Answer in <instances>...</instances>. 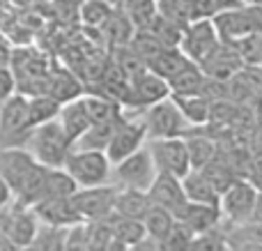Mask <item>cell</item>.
Wrapping results in <instances>:
<instances>
[{
    "mask_svg": "<svg viewBox=\"0 0 262 251\" xmlns=\"http://www.w3.org/2000/svg\"><path fill=\"white\" fill-rule=\"evenodd\" d=\"M104 251H129V247L127 244H122V242H118V240H111L108 247H106Z\"/></svg>",
    "mask_w": 262,
    "mask_h": 251,
    "instance_id": "cell-44",
    "label": "cell"
},
{
    "mask_svg": "<svg viewBox=\"0 0 262 251\" xmlns=\"http://www.w3.org/2000/svg\"><path fill=\"white\" fill-rule=\"evenodd\" d=\"M14 92H16V78L9 72V67L0 65V104H3L5 99H9Z\"/></svg>",
    "mask_w": 262,
    "mask_h": 251,
    "instance_id": "cell-40",
    "label": "cell"
},
{
    "mask_svg": "<svg viewBox=\"0 0 262 251\" xmlns=\"http://www.w3.org/2000/svg\"><path fill=\"white\" fill-rule=\"evenodd\" d=\"M106 221H108V228H111L113 240L127 244V247H134V244L143 242V240L147 238V235H145V228H143V221L127 219V217H118V215H111Z\"/></svg>",
    "mask_w": 262,
    "mask_h": 251,
    "instance_id": "cell-28",
    "label": "cell"
},
{
    "mask_svg": "<svg viewBox=\"0 0 262 251\" xmlns=\"http://www.w3.org/2000/svg\"><path fill=\"white\" fill-rule=\"evenodd\" d=\"M64 235L67 228H53V226H39L35 240L28 251H64Z\"/></svg>",
    "mask_w": 262,
    "mask_h": 251,
    "instance_id": "cell-32",
    "label": "cell"
},
{
    "mask_svg": "<svg viewBox=\"0 0 262 251\" xmlns=\"http://www.w3.org/2000/svg\"><path fill=\"white\" fill-rule=\"evenodd\" d=\"M154 178H157V169H154L152 155L145 145L111 169V184L118 189L147 192L152 187Z\"/></svg>",
    "mask_w": 262,
    "mask_h": 251,
    "instance_id": "cell-4",
    "label": "cell"
},
{
    "mask_svg": "<svg viewBox=\"0 0 262 251\" xmlns=\"http://www.w3.org/2000/svg\"><path fill=\"white\" fill-rule=\"evenodd\" d=\"M69 3H74V5H81V3H83V0H69Z\"/></svg>",
    "mask_w": 262,
    "mask_h": 251,
    "instance_id": "cell-47",
    "label": "cell"
},
{
    "mask_svg": "<svg viewBox=\"0 0 262 251\" xmlns=\"http://www.w3.org/2000/svg\"><path fill=\"white\" fill-rule=\"evenodd\" d=\"M106 5H111L113 9H120V5H122V0H104Z\"/></svg>",
    "mask_w": 262,
    "mask_h": 251,
    "instance_id": "cell-45",
    "label": "cell"
},
{
    "mask_svg": "<svg viewBox=\"0 0 262 251\" xmlns=\"http://www.w3.org/2000/svg\"><path fill=\"white\" fill-rule=\"evenodd\" d=\"M120 9L136 30H147L157 18V0H122Z\"/></svg>",
    "mask_w": 262,
    "mask_h": 251,
    "instance_id": "cell-26",
    "label": "cell"
},
{
    "mask_svg": "<svg viewBox=\"0 0 262 251\" xmlns=\"http://www.w3.org/2000/svg\"><path fill=\"white\" fill-rule=\"evenodd\" d=\"M60 113V104L49 95H37L28 97V129H35L39 124H46L55 120Z\"/></svg>",
    "mask_w": 262,
    "mask_h": 251,
    "instance_id": "cell-27",
    "label": "cell"
},
{
    "mask_svg": "<svg viewBox=\"0 0 262 251\" xmlns=\"http://www.w3.org/2000/svg\"><path fill=\"white\" fill-rule=\"evenodd\" d=\"M32 212L39 219L41 226H53V228H72L76 224H83L78 215L74 212L69 198H41L32 205Z\"/></svg>",
    "mask_w": 262,
    "mask_h": 251,
    "instance_id": "cell-15",
    "label": "cell"
},
{
    "mask_svg": "<svg viewBox=\"0 0 262 251\" xmlns=\"http://www.w3.org/2000/svg\"><path fill=\"white\" fill-rule=\"evenodd\" d=\"M64 251H90L85 224H76V226H72V228H67V235H64Z\"/></svg>",
    "mask_w": 262,
    "mask_h": 251,
    "instance_id": "cell-38",
    "label": "cell"
},
{
    "mask_svg": "<svg viewBox=\"0 0 262 251\" xmlns=\"http://www.w3.org/2000/svg\"><path fill=\"white\" fill-rule=\"evenodd\" d=\"M203 83H205L203 69L198 65L189 62L168 81V90H170L172 97H191V95H200Z\"/></svg>",
    "mask_w": 262,
    "mask_h": 251,
    "instance_id": "cell-22",
    "label": "cell"
},
{
    "mask_svg": "<svg viewBox=\"0 0 262 251\" xmlns=\"http://www.w3.org/2000/svg\"><path fill=\"white\" fill-rule=\"evenodd\" d=\"M145 148H147L149 155H152L157 173L182 180L191 171L189 152H186L184 138L182 136H177V138H157V141H149Z\"/></svg>",
    "mask_w": 262,
    "mask_h": 251,
    "instance_id": "cell-10",
    "label": "cell"
},
{
    "mask_svg": "<svg viewBox=\"0 0 262 251\" xmlns=\"http://www.w3.org/2000/svg\"><path fill=\"white\" fill-rule=\"evenodd\" d=\"M244 14L249 18L251 32L262 37V5H244Z\"/></svg>",
    "mask_w": 262,
    "mask_h": 251,
    "instance_id": "cell-41",
    "label": "cell"
},
{
    "mask_svg": "<svg viewBox=\"0 0 262 251\" xmlns=\"http://www.w3.org/2000/svg\"><path fill=\"white\" fill-rule=\"evenodd\" d=\"M152 207L149 203L147 192H134V189H118L115 196V205H113V215L118 217H127V219L143 221L145 212Z\"/></svg>",
    "mask_w": 262,
    "mask_h": 251,
    "instance_id": "cell-21",
    "label": "cell"
},
{
    "mask_svg": "<svg viewBox=\"0 0 262 251\" xmlns=\"http://www.w3.org/2000/svg\"><path fill=\"white\" fill-rule=\"evenodd\" d=\"M46 169L37 164L26 148H3L0 150V178L7 182L14 201L35 205L41 201Z\"/></svg>",
    "mask_w": 262,
    "mask_h": 251,
    "instance_id": "cell-1",
    "label": "cell"
},
{
    "mask_svg": "<svg viewBox=\"0 0 262 251\" xmlns=\"http://www.w3.org/2000/svg\"><path fill=\"white\" fill-rule=\"evenodd\" d=\"M170 97V90H168V83L163 78L154 76L152 72H140L134 76V81L129 83V92L127 99L131 104H138L140 109H147V106L157 104V101H163Z\"/></svg>",
    "mask_w": 262,
    "mask_h": 251,
    "instance_id": "cell-14",
    "label": "cell"
},
{
    "mask_svg": "<svg viewBox=\"0 0 262 251\" xmlns=\"http://www.w3.org/2000/svg\"><path fill=\"white\" fill-rule=\"evenodd\" d=\"M12 201H14V196H12V192H9L7 182L0 178V210H3V207H7Z\"/></svg>",
    "mask_w": 262,
    "mask_h": 251,
    "instance_id": "cell-43",
    "label": "cell"
},
{
    "mask_svg": "<svg viewBox=\"0 0 262 251\" xmlns=\"http://www.w3.org/2000/svg\"><path fill=\"white\" fill-rule=\"evenodd\" d=\"M115 196H118V187L101 184V187L78 189L69 201H72V207L78 215V219L83 224H90V221H104L113 215Z\"/></svg>",
    "mask_w": 262,
    "mask_h": 251,
    "instance_id": "cell-9",
    "label": "cell"
},
{
    "mask_svg": "<svg viewBox=\"0 0 262 251\" xmlns=\"http://www.w3.org/2000/svg\"><path fill=\"white\" fill-rule=\"evenodd\" d=\"M28 134V97L14 92L0 104V150L23 148Z\"/></svg>",
    "mask_w": 262,
    "mask_h": 251,
    "instance_id": "cell-7",
    "label": "cell"
},
{
    "mask_svg": "<svg viewBox=\"0 0 262 251\" xmlns=\"http://www.w3.org/2000/svg\"><path fill=\"white\" fill-rule=\"evenodd\" d=\"M177 104L182 118L189 127H200V124H207L212 120V104H209L205 97L200 95H191V97H170Z\"/></svg>",
    "mask_w": 262,
    "mask_h": 251,
    "instance_id": "cell-23",
    "label": "cell"
},
{
    "mask_svg": "<svg viewBox=\"0 0 262 251\" xmlns=\"http://www.w3.org/2000/svg\"><path fill=\"white\" fill-rule=\"evenodd\" d=\"M200 173H203L205 178L212 182V187L219 192V196H221V194L226 192V189L237 180V175L232 173L230 166H226L223 161H219V159H214L212 164H207L203 171H200Z\"/></svg>",
    "mask_w": 262,
    "mask_h": 251,
    "instance_id": "cell-35",
    "label": "cell"
},
{
    "mask_svg": "<svg viewBox=\"0 0 262 251\" xmlns=\"http://www.w3.org/2000/svg\"><path fill=\"white\" fill-rule=\"evenodd\" d=\"M120 120H122V118H120ZM120 120H113V122H95V124H90V129H88V132L83 134V136L78 138L76 143H74V150H97V152H104Z\"/></svg>",
    "mask_w": 262,
    "mask_h": 251,
    "instance_id": "cell-30",
    "label": "cell"
},
{
    "mask_svg": "<svg viewBox=\"0 0 262 251\" xmlns=\"http://www.w3.org/2000/svg\"><path fill=\"white\" fill-rule=\"evenodd\" d=\"M228 235V244L230 251H262V240H244V238H235V235Z\"/></svg>",
    "mask_w": 262,
    "mask_h": 251,
    "instance_id": "cell-42",
    "label": "cell"
},
{
    "mask_svg": "<svg viewBox=\"0 0 262 251\" xmlns=\"http://www.w3.org/2000/svg\"><path fill=\"white\" fill-rule=\"evenodd\" d=\"M58 122H60L62 132L67 134V138L72 143H76L78 138H81L83 134L90 129L92 120H90V115H88V109H85V101H83V97H78V99L67 101V104L60 106Z\"/></svg>",
    "mask_w": 262,
    "mask_h": 251,
    "instance_id": "cell-18",
    "label": "cell"
},
{
    "mask_svg": "<svg viewBox=\"0 0 262 251\" xmlns=\"http://www.w3.org/2000/svg\"><path fill=\"white\" fill-rule=\"evenodd\" d=\"M198 67L203 69V74L207 78H214V81H228V78L235 76L237 69L242 67V58H239V53H237L235 46L223 44L221 41V44L212 51V55H209L203 65H198Z\"/></svg>",
    "mask_w": 262,
    "mask_h": 251,
    "instance_id": "cell-16",
    "label": "cell"
},
{
    "mask_svg": "<svg viewBox=\"0 0 262 251\" xmlns=\"http://www.w3.org/2000/svg\"><path fill=\"white\" fill-rule=\"evenodd\" d=\"M172 226H175V217H172L170 212L157 207V205L149 207V210L145 212V217H143L145 235H147V240H152V242L163 240L168 233H170Z\"/></svg>",
    "mask_w": 262,
    "mask_h": 251,
    "instance_id": "cell-31",
    "label": "cell"
},
{
    "mask_svg": "<svg viewBox=\"0 0 262 251\" xmlns=\"http://www.w3.org/2000/svg\"><path fill=\"white\" fill-rule=\"evenodd\" d=\"M186 65H189V60L182 55L180 49H159L157 53H152L147 58L145 69L168 83L182 67H186Z\"/></svg>",
    "mask_w": 262,
    "mask_h": 251,
    "instance_id": "cell-20",
    "label": "cell"
},
{
    "mask_svg": "<svg viewBox=\"0 0 262 251\" xmlns=\"http://www.w3.org/2000/svg\"><path fill=\"white\" fill-rule=\"evenodd\" d=\"M189 14L191 21H212L219 14V3L216 0H191Z\"/></svg>",
    "mask_w": 262,
    "mask_h": 251,
    "instance_id": "cell-39",
    "label": "cell"
},
{
    "mask_svg": "<svg viewBox=\"0 0 262 251\" xmlns=\"http://www.w3.org/2000/svg\"><path fill=\"white\" fill-rule=\"evenodd\" d=\"M39 219L35 217L30 205H23L18 201H12L7 207L0 210V235L14 244L16 249L30 247L35 240L37 231H39Z\"/></svg>",
    "mask_w": 262,
    "mask_h": 251,
    "instance_id": "cell-5",
    "label": "cell"
},
{
    "mask_svg": "<svg viewBox=\"0 0 262 251\" xmlns=\"http://www.w3.org/2000/svg\"><path fill=\"white\" fill-rule=\"evenodd\" d=\"M182 3H186V5H189V3H191V0H182Z\"/></svg>",
    "mask_w": 262,
    "mask_h": 251,
    "instance_id": "cell-48",
    "label": "cell"
},
{
    "mask_svg": "<svg viewBox=\"0 0 262 251\" xmlns=\"http://www.w3.org/2000/svg\"><path fill=\"white\" fill-rule=\"evenodd\" d=\"M64 173L76 182L78 189L111 184V161L104 152L97 150H72L64 161Z\"/></svg>",
    "mask_w": 262,
    "mask_h": 251,
    "instance_id": "cell-3",
    "label": "cell"
},
{
    "mask_svg": "<svg viewBox=\"0 0 262 251\" xmlns=\"http://www.w3.org/2000/svg\"><path fill=\"white\" fill-rule=\"evenodd\" d=\"M76 192H78L76 182L64 173V169H46L41 198H72Z\"/></svg>",
    "mask_w": 262,
    "mask_h": 251,
    "instance_id": "cell-29",
    "label": "cell"
},
{
    "mask_svg": "<svg viewBox=\"0 0 262 251\" xmlns=\"http://www.w3.org/2000/svg\"><path fill=\"white\" fill-rule=\"evenodd\" d=\"M182 182V192L186 196V203H193V205H209V207H219V192L212 187L207 178H205L200 171H189Z\"/></svg>",
    "mask_w": 262,
    "mask_h": 251,
    "instance_id": "cell-19",
    "label": "cell"
},
{
    "mask_svg": "<svg viewBox=\"0 0 262 251\" xmlns=\"http://www.w3.org/2000/svg\"><path fill=\"white\" fill-rule=\"evenodd\" d=\"M28 152L35 157L37 164H41L44 169H62L67 161L69 152L74 150V143L67 138V134L62 132L58 118L51 120L46 124L35 127L28 134L26 143H23Z\"/></svg>",
    "mask_w": 262,
    "mask_h": 251,
    "instance_id": "cell-2",
    "label": "cell"
},
{
    "mask_svg": "<svg viewBox=\"0 0 262 251\" xmlns=\"http://www.w3.org/2000/svg\"><path fill=\"white\" fill-rule=\"evenodd\" d=\"M147 196H149V203H152V205L170 212L175 219L186 207V196H184V192H182V182L177 178H170V175L157 173L152 187L147 189Z\"/></svg>",
    "mask_w": 262,
    "mask_h": 251,
    "instance_id": "cell-13",
    "label": "cell"
},
{
    "mask_svg": "<svg viewBox=\"0 0 262 251\" xmlns=\"http://www.w3.org/2000/svg\"><path fill=\"white\" fill-rule=\"evenodd\" d=\"M219 44H221V39H219L216 28H214L212 21H191L182 30V39L177 49L182 51V55L189 62L203 65Z\"/></svg>",
    "mask_w": 262,
    "mask_h": 251,
    "instance_id": "cell-12",
    "label": "cell"
},
{
    "mask_svg": "<svg viewBox=\"0 0 262 251\" xmlns=\"http://www.w3.org/2000/svg\"><path fill=\"white\" fill-rule=\"evenodd\" d=\"M191 240H193V235H191L180 221H175V226L170 228V233H168L163 240L154 242V244H157V251H189Z\"/></svg>",
    "mask_w": 262,
    "mask_h": 251,
    "instance_id": "cell-37",
    "label": "cell"
},
{
    "mask_svg": "<svg viewBox=\"0 0 262 251\" xmlns=\"http://www.w3.org/2000/svg\"><path fill=\"white\" fill-rule=\"evenodd\" d=\"M182 138H184L186 152H189L191 171H203L205 166L216 159V145H214V141L209 136L191 134V136H182Z\"/></svg>",
    "mask_w": 262,
    "mask_h": 251,
    "instance_id": "cell-24",
    "label": "cell"
},
{
    "mask_svg": "<svg viewBox=\"0 0 262 251\" xmlns=\"http://www.w3.org/2000/svg\"><path fill=\"white\" fill-rule=\"evenodd\" d=\"M157 16L172 23V26L182 28V30L191 23L189 5L182 3V0H157Z\"/></svg>",
    "mask_w": 262,
    "mask_h": 251,
    "instance_id": "cell-33",
    "label": "cell"
},
{
    "mask_svg": "<svg viewBox=\"0 0 262 251\" xmlns=\"http://www.w3.org/2000/svg\"><path fill=\"white\" fill-rule=\"evenodd\" d=\"M145 122V132H147L149 141H157V138H177L184 136L186 127L189 124L184 122L177 104L168 97L163 101H157V104L147 106L145 113L140 115Z\"/></svg>",
    "mask_w": 262,
    "mask_h": 251,
    "instance_id": "cell-8",
    "label": "cell"
},
{
    "mask_svg": "<svg viewBox=\"0 0 262 251\" xmlns=\"http://www.w3.org/2000/svg\"><path fill=\"white\" fill-rule=\"evenodd\" d=\"M145 143H147V132H145L143 118H124L122 115L108 145H106L104 155L108 157L111 166H115L122 159H127L129 155H134L136 150H140Z\"/></svg>",
    "mask_w": 262,
    "mask_h": 251,
    "instance_id": "cell-11",
    "label": "cell"
},
{
    "mask_svg": "<svg viewBox=\"0 0 262 251\" xmlns=\"http://www.w3.org/2000/svg\"><path fill=\"white\" fill-rule=\"evenodd\" d=\"M242 5H262V0H242Z\"/></svg>",
    "mask_w": 262,
    "mask_h": 251,
    "instance_id": "cell-46",
    "label": "cell"
},
{
    "mask_svg": "<svg viewBox=\"0 0 262 251\" xmlns=\"http://www.w3.org/2000/svg\"><path fill=\"white\" fill-rule=\"evenodd\" d=\"M189 251H230L226 231H221V226H219V228L207 231V233L193 235Z\"/></svg>",
    "mask_w": 262,
    "mask_h": 251,
    "instance_id": "cell-36",
    "label": "cell"
},
{
    "mask_svg": "<svg viewBox=\"0 0 262 251\" xmlns=\"http://www.w3.org/2000/svg\"><path fill=\"white\" fill-rule=\"evenodd\" d=\"M83 101H85L88 115H90L92 124L95 122H113V120L122 118V104L106 95H83Z\"/></svg>",
    "mask_w": 262,
    "mask_h": 251,
    "instance_id": "cell-25",
    "label": "cell"
},
{
    "mask_svg": "<svg viewBox=\"0 0 262 251\" xmlns=\"http://www.w3.org/2000/svg\"><path fill=\"white\" fill-rule=\"evenodd\" d=\"M175 221H180L191 235H200L214 231L221 226V212L219 207H209V205H193V203H186V207L180 212Z\"/></svg>",
    "mask_w": 262,
    "mask_h": 251,
    "instance_id": "cell-17",
    "label": "cell"
},
{
    "mask_svg": "<svg viewBox=\"0 0 262 251\" xmlns=\"http://www.w3.org/2000/svg\"><path fill=\"white\" fill-rule=\"evenodd\" d=\"M78 7H81L83 23H88V26H101V28L108 23V18L113 16V12H115L104 0H83Z\"/></svg>",
    "mask_w": 262,
    "mask_h": 251,
    "instance_id": "cell-34",
    "label": "cell"
},
{
    "mask_svg": "<svg viewBox=\"0 0 262 251\" xmlns=\"http://www.w3.org/2000/svg\"><path fill=\"white\" fill-rule=\"evenodd\" d=\"M260 192L253 182L244 178H237L219 198V212L221 219H228L232 224H244L255 215Z\"/></svg>",
    "mask_w": 262,
    "mask_h": 251,
    "instance_id": "cell-6",
    "label": "cell"
}]
</instances>
